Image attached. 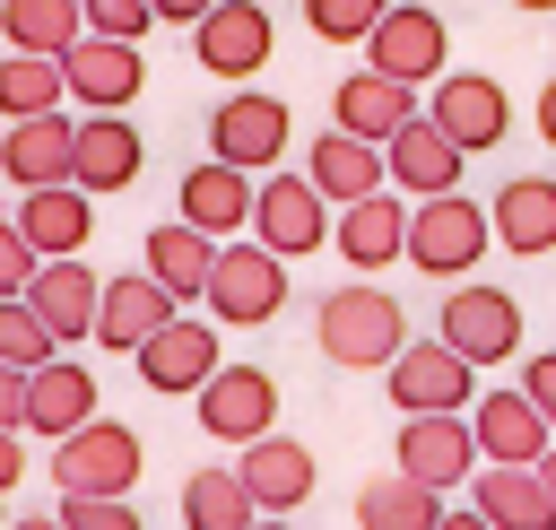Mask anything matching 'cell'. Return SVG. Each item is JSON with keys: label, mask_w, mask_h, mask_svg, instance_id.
<instances>
[{"label": "cell", "mask_w": 556, "mask_h": 530, "mask_svg": "<svg viewBox=\"0 0 556 530\" xmlns=\"http://www.w3.org/2000/svg\"><path fill=\"white\" fill-rule=\"evenodd\" d=\"M269 52H278V17H269L261 0H217V9L191 26V61H200L208 78H226V87L261 78Z\"/></svg>", "instance_id": "30bf717a"}, {"label": "cell", "mask_w": 556, "mask_h": 530, "mask_svg": "<svg viewBox=\"0 0 556 530\" xmlns=\"http://www.w3.org/2000/svg\"><path fill=\"white\" fill-rule=\"evenodd\" d=\"M0 426H26V374L0 365Z\"/></svg>", "instance_id": "7bdbcfd3"}, {"label": "cell", "mask_w": 556, "mask_h": 530, "mask_svg": "<svg viewBox=\"0 0 556 530\" xmlns=\"http://www.w3.org/2000/svg\"><path fill=\"white\" fill-rule=\"evenodd\" d=\"M478 469V434H469V408H434V417H400V478L452 495L469 487Z\"/></svg>", "instance_id": "9a60e30c"}, {"label": "cell", "mask_w": 556, "mask_h": 530, "mask_svg": "<svg viewBox=\"0 0 556 530\" xmlns=\"http://www.w3.org/2000/svg\"><path fill=\"white\" fill-rule=\"evenodd\" d=\"M191 408H200V434H217V443H252V434H269L278 426V374L269 365H217L200 391H191Z\"/></svg>", "instance_id": "7c38bea8"}, {"label": "cell", "mask_w": 556, "mask_h": 530, "mask_svg": "<svg viewBox=\"0 0 556 530\" xmlns=\"http://www.w3.org/2000/svg\"><path fill=\"white\" fill-rule=\"evenodd\" d=\"M434 339L452 356H469V365H504V356H521V295L478 287V278H452V295L434 313Z\"/></svg>", "instance_id": "8992f818"}, {"label": "cell", "mask_w": 556, "mask_h": 530, "mask_svg": "<svg viewBox=\"0 0 556 530\" xmlns=\"http://www.w3.org/2000/svg\"><path fill=\"white\" fill-rule=\"evenodd\" d=\"M96 417V374L87 365H70V356H43V365H26V434H70V426H87Z\"/></svg>", "instance_id": "f1b7e54d"}, {"label": "cell", "mask_w": 556, "mask_h": 530, "mask_svg": "<svg viewBox=\"0 0 556 530\" xmlns=\"http://www.w3.org/2000/svg\"><path fill=\"white\" fill-rule=\"evenodd\" d=\"M87 9V35H122V43H139L156 17H148V0H78Z\"/></svg>", "instance_id": "f35d334b"}, {"label": "cell", "mask_w": 556, "mask_h": 530, "mask_svg": "<svg viewBox=\"0 0 556 530\" xmlns=\"http://www.w3.org/2000/svg\"><path fill=\"white\" fill-rule=\"evenodd\" d=\"M391 0H304V26L321 35V43H365V26L382 17Z\"/></svg>", "instance_id": "8d00e7d4"}, {"label": "cell", "mask_w": 556, "mask_h": 530, "mask_svg": "<svg viewBox=\"0 0 556 530\" xmlns=\"http://www.w3.org/2000/svg\"><path fill=\"white\" fill-rule=\"evenodd\" d=\"M460 165H469V156H460V148H452V139H443L426 113H408V122L382 139V174H391V191H400V200L460 191Z\"/></svg>", "instance_id": "ac0fdd59"}, {"label": "cell", "mask_w": 556, "mask_h": 530, "mask_svg": "<svg viewBox=\"0 0 556 530\" xmlns=\"http://www.w3.org/2000/svg\"><path fill=\"white\" fill-rule=\"evenodd\" d=\"M208 261H217V243H208L200 226H182V217H174V226H148V252H139V269H148V278H156L174 304L208 287Z\"/></svg>", "instance_id": "4dcf8cb0"}, {"label": "cell", "mask_w": 556, "mask_h": 530, "mask_svg": "<svg viewBox=\"0 0 556 530\" xmlns=\"http://www.w3.org/2000/svg\"><path fill=\"white\" fill-rule=\"evenodd\" d=\"M252 530H295V521L287 513H252Z\"/></svg>", "instance_id": "c3c4849f"}, {"label": "cell", "mask_w": 556, "mask_h": 530, "mask_svg": "<svg viewBox=\"0 0 556 530\" xmlns=\"http://www.w3.org/2000/svg\"><path fill=\"white\" fill-rule=\"evenodd\" d=\"M35 278V243L17 235V217H0V295H26Z\"/></svg>", "instance_id": "ab89813d"}, {"label": "cell", "mask_w": 556, "mask_h": 530, "mask_svg": "<svg viewBox=\"0 0 556 530\" xmlns=\"http://www.w3.org/2000/svg\"><path fill=\"white\" fill-rule=\"evenodd\" d=\"M330 243H339V261L356 269V278H374V269H391L400 261V243H408V200L382 182V191H365V200H348L339 217H330Z\"/></svg>", "instance_id": "d6986e66"}, {"label": "cell", "mask_w": 556, "mask_h": 530, "mask_svg": "<svg viewBox=\"0 0 556 530\" xmlns=\"http://www.w3.org/2000/svg\"><path fill=\"white\" fill-rule=\"evenodd\" d=\"M174 217H182V226H200L208 243L243 235V226H252V174H243V165H226V156L191 165V174L174 182Z\"/></svg>", "instance_id": "603a6c76"}, {"label": "cell", "mask_w": 556, "mask_h": 530, "mask_svg": "<svg viewBox=\"0 0 556 530\" xmlns=\"http://www.w3.org/2000/svg\"><path fill=\"white\" fill-rule=\"evenodd\" d=\"M52 104H70L61 61H52V52H0V122H17V113H52Z\"/></svg>", "instance_id": "836d02e7"}, {"label": "cell", "mask_w": 556, "mask_h": 530, "mask_svg": "<svg viewBox=\"0 0 556 530\" xmlns=\"http://www.w3.org/2000/svg\"><path fill=\"white\" fill-rule=\"evenodd\" d=\"M486 243H495V226H486L478 200H460V191L408 200V243H400V261H417V278H469V269L486 261Z\"/></svg>", "instance_id": "3957f363"}, {"label": "cell", "mask_w": 556, "mask_h": 530, "mask_svg": "<svg viewBox=\"0 0 556 530\" xmlns=\"http://www.w3.org/2000/svg\"><path fill=\"white\" fill-rule=\"evenodd\" d=\"M513 9H530V17H556V0H513Z\"/></svg>", "instance_id": "f907efd6"}, {"label": "cell", "mask_w": 556, "mask_h": 530, "mask_svg": "<svg viewBox=\"0 0 556 530\" xmlns=\"http://www.w3.org/2000/svg\"><path fill=\"white\" fill-rule=\"evenodd\" d=\"M235 478H243L252 513H287V521H295V504L313 495V478H321V469H313V452H304L295 434H278V426H269V434H252V443H243Z\"/></svg>", "instance_id": "44dd1931"}, {"label": "cell", "mask_w": 556, "mask_h": 530, "mask_svg": "<svg viewBox=\"0 0 556 530\" xmlns=\"http://www.w3.org/2000/svg\"><path fill=\"white\" fill-rule=\"evenodd\" d=\"M52 513H61V530H148L130 495H61Z\"/></svg>", "instance_id": "74e56055"}, {"label": "cell", "mask_w": 556, "mask_h": 530, "mask_svg": "<svg viewBox=\"0 0 556 530\" xmlns=\"http://www.w3.org/2000/svg\"><path fill=\"white\" fill-rule=\"evenodd\" d=\"M43 356H61V348H52V330L35 321V304H26V295H0V365L26 374V365H43Z\"/></svg>", "instance_id": "d590c367"}, {"label": "cell", "mask_w": 556, "mask_h": 530, "mask_svg": "<svg viewBox=\"0 0 556 530\" xmlns=\"http://www.w3.org/2000/svg\"><path fill=\"white\" fill-rule=\"evenodd\" d=\"M139 469H148L139 426H122V417H104V408L52 443V487H61V495H130Z\"/></svg>", "instance_id": "7a4b0ae2"}, {"label": "cell", "mask_w": 556, "mask_h": 530, "mask_svg": "<svg viewBox=\"0 0 556 530\" xmlns=\"http://www.w3.org/2000/svg\"><path fill=\"white\" fill-rule=\"evenodd\" d=\"M17 235L35 243V261L87 252V235H96V200H87L78 182H43V191H17Z\"/></svg>", "instance_id": "4316f807"}, {"label": "cell", "mask_w": 556, "mask_h": 530, "mask_svg": "<svg viewBox=\"0 0 556 530\" xmlns=\"http://www.w3.org/2000/svg\"><path fill=\"white\" fill-rule=\"evenodd\" d=\"M304 182L330 200V209H348V200H365V191H382L391 174H382V148L374 139H348V130H321L313 148H304Z\"/></svg>", "instance_id": "f546056e"}, {"label": "cell", "mask_w": 556, "mask_h": 530, "mask_svg": "<svg viewBox=\"0 0 556 530\" xmlns=\"http://www.w3.org/2000/svg\"><path fill=\"white\" fill-rule=\"evenodd\" d=\"M434 513H443V495L417 487V478H400V469L356 487V530H434Z\"/></svg>", "instance_id": "d6a6232c"}, {"label": "cell", "mask_w": 556, "mask_h": 530, "mask_svg": "<svg viewBox=\"0 0 556 530\" xmlns=\"http://www.w3.org/2000/svg\"><path fill=\"white\" fill-rule=\"evenodd\" d=\"M382 391L400 417H434V408H469L478 400V365L452 356L443 339H400V356L382 365Z\"/></svg>", "instance_id": "9c48e42d"}, {"label": "cell", "mask_w": 556, "mask_h": 530, "mask_svg": "<svg viewBox=\"0 0 556 530\" xmlns=\"http://www.w3.org/2000/svg\"><path fill=\"white\" fill-rule=\"evenodd\" d=\"M469 504L486 513V530H556V495H547L539 460H478Z\"/></svg>", "instance_id": "7402d4cb"}, {"label": "cell", "mask_w": 556, "mask_h": 530, "mask_svg": "<svg viewBox=\"0 0 556 530\" xmlns=\"http://www.w3.org/2000/svg\"><path fill=\"white\" fill-rule=\"evenodd\" d=\"M200 304H208V321H226V330H261V321H278V304H287V261H278L269 243L226 235L217 261H208Z\"/></svg>", "instance_id": "277c9868"}, {"label": "cell", "mask_w": 556, "mask_h": 530, "mask_svg": "<svg viewBox=\"0 0 556 530\" xmlns=\"http://www.w3.org/2000/svg\"><path fill=\"white\" fill-rule=\"evenodd\" d=\"M70 148H78V122H70V104H52V113H17V122H0V174H9L17 191H43V182H70Z\"/></svg>", "instance_id": "2e32d148"}, {"label": "cell", "mask_w": 556, "mask_h": 530, "mask_svg": "<svg viewBox=\"0 0 556 530\" xmlns=\"http://www.w3.org/2000/svg\"><path fill=\"white\" fill-rule=\"evenodd\" d=\"M9 530H61V513H17Z\"/></svg>", "instance_id": "7dc6e473"}, {"label": "cell", "mask_w": 556, "mask_h": 530, "mask_svg": "<svg viewBox=\"0 0 556 530\" xmlns=\"http://www.w3.org/2000/svg\"><path fill=\"white\" fill-rule=\"evenodd\" d=\"M252 243H269L278 261H304L330 243V200L304 182V174H252Z\"/></svg>", "instance_id": "ba28073f"}, {"label": "cell", "mask_w": 556, "mask_h": 530, "mask_svg": "<svg viewBox=\"0 0 556 530\" xmlns=\"http://www.w3.org/2000/svg\"><path fill=\"white\" fill-rule=\"evenodd\" d=\"M365 70L400 78V87H434L452 70V26L426 9V0H391L374 26H365Z\"/></svg>", "instance_id": "5b68a950"}, {"label": "cell", "mask_w": 556, "mask_h": 530, "mask_svg": "<svg viewBox=\"0 0 556 530\" xmlns=\"http://www.w3.org/2000/svg\"><path fill=\"white\" fill-rule=\"evenodd\" d=\"M130 365H139V382L156 391V400H191L226 356H217V321L208 313H174L165 330H148L139 348H130Z\"/></svg>", "instance_id": "8fae6325"}, {"label": "cell", "mask_w": 556, "mask_h": 530, "mask_svg": "<svg viewBox=\"0 0 556 530\" xmlns=\"http://www.w3.org/2000/svg\"><path fill=\"white\" fill-rule=\"evenodd\" d=\"M434 530H486V513H478V504H443V513H434Z\"/></svg>", "instance_id": "f6af8a7d"}, {"label": "cell", "mask_w": 556, "mask_h": 530, "mask_svg": "<svg viewBox=\"0 0 556 530\" xmlns=\"http://www.w3.org/2000/svg\"><path fill=\"white\" fill-rule=\"evenodd\" d=\"M26 487V443H17V426H0V495H17Z\"/></svg>", "instance_id": "b9f144b4"}, {"label": "cell", "mask_w": 556, "mask_h": 530, "mask_svg": "<svg viewBox=\"0 0 556 530\" xmlns=\"http://www.w3.org/2000/svg\"><path fill=\"white\" fill-rule=\"evenodd\" d=\"M486 226H495L504 252L547 261V252H556V174H513V182L486 200Z\"/></svg>", "instance_id": "d4e9b609"}, {"label": "cell", "mask_w": 556, "mask_h": 530, "mask_svg": "<svg viewBox=\"0 0 556 530\" xmlns=\"http://www.w3.org/2000/svg\"><path fill=\"white\" fill-rule=\"evenodd\" d=\"M400 339H408V313H400V295H382L374 278L330 287V295H321V313H313V348H321L339 374L391 365V356H400Z\"/></svg>", "instance_id": "6da1fadb"}, {"label": "cell", "mask_w": 556, "mask_h": 530, "mask_svg": "<svg viewBox=\"0 0 556 530\" xmlns=\"http://www.w3.org/2000/svg\"><path fill=\"white\" fill-rule=\"evenodd\" d=\"M0 530H9V495H0Z\"/></svg>", "instance_id": "816d5d0a"}, {"label": "cell", "mask_w": 556, "mask_h": 530, "mask_svg": "<svg viewBox=\"0 0 556 530\" xmlns=\"http://www.w3.org/2000/svg\"><path fill=\"white\" fill-rule=\"evenodd\" d=\"M521 391H530V408L556 426V348H539V356L521 365Z\"/></svg>", "instance_id": "60d3db41"}, {"label": "cell", "mask_w": 556, "mask_h": 530, "mask_svg": "<svg viewBox=\"0 0 556 530\" xmlns=\"http://www.w3.org/2000/svg\"><path fill=\"white\" fill-rule=\"evenodd\" d=\"M539 478H547V495H556V443H547V452H539Z\"/></svg>", "instance_id": "681fc988"}, {"label": "cell", "mask_w": 556, "mask_h": 530, "mask_svg": "<svg viewBox=\"0 0 556 530\" xmlns=\"http://www.w3.org/2000/svg\"><path fill=\"white\" fill-rule=\"evenodd\" d=\"M469 434H478V460H539L556 443V426L530 408V391H478L469 400Z\"/></svg>", "instance_id": "83f0119b"}, {"label": "cell", "mask_w": 556, "mask_h": 530, "mask_svg": "<svg viewBox=\"0 0 556 530\" xmlns=\"http://www.w3.org/2000/svg\"><path fill=\"white\" fill-rule=\"evenodd\" d=\"M208 9H217V0H148V17H156V26H200Z\"/></svg>", "instance_id": "ee69618b"}, {"label": "cell", "mask_w": 556, "mask_h": 530, "mask_svg": "<svg viewBox=\"0 0 556 530\" xmlns=\"http://www.w3.org/2000/svg\"><path fill=\"white\" fill-rule=\"evenodd\" d=\"M61 87H70V104H87V113H130L139 87H148V61H139V43H122V35H78V43L61 52Z\"/></svg>", "instance_id": "4fadbf2b"}, {"label": "cell", "mask_w": 556, "mask_h": 530, "mask_svg": "<svg viewBox=\"0 0 556 530\" xmlns=\"http://www.w3.org/2000/svg\"><path fill=\"white\" fill-rule=\"evenodd\" d=\"M0 35H9V52H70L78 35H87V9L78 0H0Z\"/></svg>", "instance_id": "1f68e13d"}, {"label": "cell", "mask_w": 556, "mask_h": 530, "mask_svg": "<svg viewBox=\"0 0 556 530\" xmlns=\"http://www.w3.org/2000/svg\"><path fill=\"white\" fill-rule=\"evenodd\" d=\"M139 165H148V139L130 130V113H87V122H78L70 182H78L87 200H104V191H130V182H139Z\"/></svg>", "instance_id": "e0dca14e"}, {"label": "cell", "mask_w": 556, "mask_h": 530, "mask_svg": "<svg viewBox=\"0 0 556 530\" xmlns=\"http://www.w3.org/2000/svg\"><path fill=\"white\" fill-rule=\"evenodd\" d=\"M182 530H252V495L235 469H191L182 478Z\"/></svg>", "instance_id": "e575fe53"}, {"label": "cell", "mask_w": 556, "mask_h": 530, "mask_svg": "<svg viewBox=\"0 0 556 530\" xmlns=\"http://www.w3.org/2000/svg\"><path fill=\"white\" fill-rule=\"evenodd\" d=\"M96 269H87V252H61V261H35V278H26V304H35V321L52 330V348H78L87 330H96Z\"/></svg>", "instance_id": "ffe728a7"}, {"label": "cell", "mask_w": 556, "mask_h": 530, "mask_svg": "<svg viewBox=\"0 0 556 530\" xmlns=\"http://www.w3.org/2000/svg\"><path fill=\"white\" fill-rule=\"evenodd\" d=\"M174 313H182V304H174L148 269H122V278H104V287H96V330H87V339H96V348H113V356H130V348H139L148 330H165Z\"/></svg>", "instance_id": "cb8c5ba5"}, {"label": "cell", "mask_w": 556, "mask_h": 530, "mask_svg": "<svg viewBox=\"0 0 556 530\" xmlns=\"http://www.w3.org/2000/svg\"><path fill=\"white\" fill-rule=\"evenodd\" d=\"M287 139H295V113L269 87H226V104L208 113V156H226L243 174H269L287 156Z\"/></svg>", "instance_id": "52a82bcc"}, {"label": "cell", "mask_w": 556, "mask_h": 530, "mask_svg": "<svg viewBox=\"0 0 556 530\" xmlns=\"http://www.w3.org/2000/svg\"><path fill=\"white\" fill-rule=\"evenodd\" d=\"M426 122L460 148V156H486V148H504V130H513V104H504V87L486 78V70H443L434 78V104H426Z\"/></svg>", "instance_id": "5bb4252c"}, {"label": "cell", "mask_w": 556, "mask_h": 530, "mask_svg": "<svg viewBox=\"0 0 556 530\" xmlns=\"http://www.w3.org/2000/svg\"><path fill=\"white\" fill-rule=\"evenodd\" d=\"M417 113V87H400V78H382V70H348L339 87H330V130H348V139H391L400 122Z\"/></svg>", "instance_id": "484cf974"}, {"label": "cell", "mask_w": 556, "mask_h": 530, "mask_svg": "<svg viewBox=\"0 0 556 530\" xmlns=\"http://www.w3.org/2000/svg\"><path fill=\"white\" fill-rule=\"evenodd\" d=\"M539 139H547V148H556V78H547V87H539Z\"/></svg>", "instance_id": "bcb514c9"}]
</instances>
